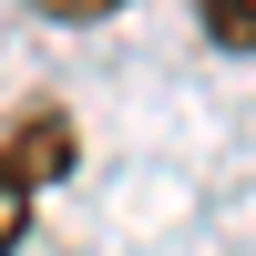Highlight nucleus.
<instances>
[{
	"label": "nucleus",
	"instance_id": "nucleus-1",
	"mask_svg": "<svg viewBox=\"0 0 256 256\" xmlns=\"http://www.w3.org/2000/svg\"><path fill=\"white\" fill-rule=\"evenodd\" d=\"M62 164H72V113H20L0 134V256L31 236V205H41V184Z\"/></svg>",
	"mask_w": 256,
	"mask_h": 256
},
{
	"label": "nucleus",
	"instance_id": "nucleus-2",
	"mask_svg": "<svg viewBox=\"0 0 256 256\" xmlns=\"http://www.w3.org/2000/svg\"><path fill=\"white\" fill-rule=\"evenodd\" d=\"M195 20H205L216 52H246L256 62V0H195Z\"/></svg>",
	"mask_w": 256,
	"mask_h": 256
},
{
	"label": "nucleus",
	"instance_id": "nucleus-3",
	"mask_svg": "<svg viewBox=\"0 0 256 256\" xmlns=\"http://www.w3.org/2000/svg\"><path fill=\"white\" fill-rule=\"evenodd\" d=\"M102 10H123V0H41V20H102Z\"/></svg>",
	"mask_w": 256,
	"mask_h": 256
}]
</instances>
